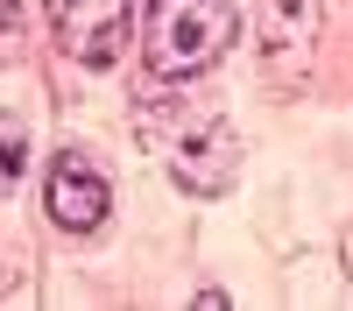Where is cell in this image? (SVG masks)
Wrapping results in <instances>:
<instances>
[{"label":"cell","instance_id":"277c9868","mask_svg":"<svg viewBox=\"0 0 353 311\" xmlns=\"http://www.w3.org/2000/svg\"><path fill=\"white\" fill-rule=\"evenodd\" d=\"M170 170H176V184H184V191H226L233 170H241V141H233L226 121H205V128H191L184 141H176Z\"/></svg>","mask_w":353,"mask_h":311},{"label":"cell","instance_id":"7a4b0ae2","mask_svg":"<svg viewBox=\"0 0 353 311\" xmlns=\"http://www.w3.org/2000/svg\"><path fill=\"white\" fill-rule=\"evenodd\" d=\"M141 8H149V0H43L64 57H78V64H92V71L121 64L128 43H141Z\"/></svg>","mask_w":353,"mask_h":311},{"label":"cell","instance_id":"5b68a950","mask_svg":"<svg viewBox=\"0 0 353 311\" xmlns=\"http://www.w3.org/2000/svg\"><path fill=\"white\" fill-rule=\"evenodd\" d=\"M21 156H28V141H21V128H14V121H0V191H8V184L21 177Z\"/></svg>","mask_w":353,"mask_h":311},{"label":"cell","instance_id":"6da1fadb","mask_svg":"<svg viewBox=\"0 0 353 311\" xmlns=\"http://www.w3.org/2000/svg\"><path fill=\"white\" fill-rule=\"evenodd\" d=\"M233 28H241L233 0H149L141 8V57L156 78H198L226 57Z\"/></svg>","mask_w":353,"mask_h":311},{"label":"cell","instance_id":"3957f363","mask_svg":"<svg viewBox=\"0 0 353 311\" xmlns=\"http://www.w3.org/2000/svg\"><path fill=\"white\" fill-rule=\"evenodd\" d=\"M43 205H50V219L64 226V234H99L106 212H113V191H106V177H99V170L85 163L78 149H64V156L50 163Z\"/></svg>","mask_w":353,"mask_h":311}]
</instances>
